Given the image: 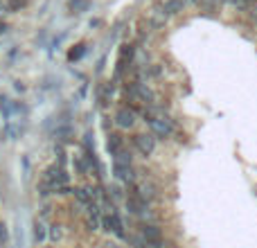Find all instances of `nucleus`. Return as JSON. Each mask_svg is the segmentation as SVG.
<instances>
[{"label": "nucleus", "mask_w": 257, "mask_h": 248, "mask_svg": "<svg viewBox=\"0 0 257 248\" xmlns=\"http://www.w3.org/2000/svg\"><path fill=\"white\" fill-rule=\"evenodd\" d=\"M165 23H167V16H165L163 9H154V12H149V16H147V25L149 27H163Z\"/></svg>", "instance_id": "4"}, {"label": "nucleus", "mask_w": 257, "mask_h": 248, "mask_svg": "<svg viewBox=\"0 0 257 248\" xmlns=\"http://www.w3.org/2000/svg\"><path fill=\"white\" fill-rule=\"evenodd\" d=\"M226 3H230L235 9H248L250 5H253L250 0H226Z\"/></svg>", "instance_id": "5"}, {"label": "nucleus", "mask_w": 257, "mask_h": 248, "mask_svg": "<svg viewBox=\"0 0 257 248\" xmlns=\"http://www.w3.org/2000/svg\"><path fill=\"white\" fill-rule=\"evenodd\" d=\"M212 3H214V5H217V7H219V5H223V3H226V0H212Z\"/></svg>", "instance_id": "7"}, {"label": "nucleus", "mask_w": 257, "mask_h": 248, "mask_svg": "<svg viewBox=\"0 0 257 248\" xmlns=\"http://www.w3.org/2000/svg\"><path fill=\"white\" fill-rule=\"evenodd\" d=\"M115 127L120 129H131L133 124H136V111H133L131 106H120L115 111Z\"/></svg>", "instance_id": "2"}, {"label": "nucleus", "mask_w": 257, "mask_h": 248, "mask_svg": "<svg viewBox=\"0 0 257 248\" xmlns=\"http://www.w3.org/2000/svg\"><path fill=\"white\" fill-rule=\"evenodd\" d=\"M187 0H163L160 9L165 12V16H174V14H181L185 9Z\"/></svg>", "instance_id": "3"}, {"label": "nucleus", "mask_w": 257, "mask_h": 248, "mask_svg": "<svg viewBox=\"0 0 257 248\" xmlns=\"http://www.w3.org/2000/svg\"><path fill=\"white\" fill-rule=\"evenodd\" d=\"M156 140H158V138H156L154 133H138V136L131 138V145L136 147L140 154L147 156V154H151V151L156 149Z\"/></svg>", "instance_id": "1"}, {"label": "nucleus", "mask_w": 257, "mask_h": 248, "mask_svg": "<svg viewBox=\"0 0 257 248\" xmlns=\"http://www.w3.org/2000/svg\"><path fill=\"white\" fill-rule=\"evenodd\" d=\"M248 12H250V18H253V21L257 23V5H250Z\"/></svg>", "instance_id": "6"}]
</instances>
